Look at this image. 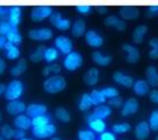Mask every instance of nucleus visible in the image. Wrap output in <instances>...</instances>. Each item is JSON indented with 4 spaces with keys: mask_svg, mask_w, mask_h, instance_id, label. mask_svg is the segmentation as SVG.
Instances as JSON below:
<instances>
[{
    "mask_svg": "<svg viewBox=\"0 0 158 140\" xmlns=\"http://www.w3.org/2000/svg\"><path fill=\"white\" fill-rule=\"evenodd\" d=\"M65 87H66V81L63 76H60L58 74L49 76L43 82V88L49 94H57L59 91L64 90Z\"/></svg>",
    "mask_w": 158,
    "mask_h": 140,
    "instance_id": "nucleus-1",
    "label": "nucleus"
},
{
    "mask_svg": "<svg viewBox=\"0 0 158 140\" xmlns=\"http://www.w3.org/2000/svg\"><path fill=\"white\" fill-rule=\"evenodd\" d=\"M22 93H23V84L20 80H13L6 86L5 97L8 101H16L21 97Z\"/></svg>",
    "mask_w": 158,
    "mask_h": 140,
    "instance_id": "nucleus-2",
    "label": "nucleus"
},
{
    "mask_svg": "<svg viewBox=\"0 0 158 140\" xmlns=\"http://www.w3.org/2000/svg\"><path fill=\"white\" fill-rule=\"evenodd\" d=\"M64 67L68 71H76L83 65V56L77 51H72L69 55H66L63 63Z\"/></svg>",
    "mask_w": 158,
    "mask_h": 140,
    "instance_id": "nucleus-3",
    "label": "nucleus"
},
{
    "mask_svg": "<svg viewBox=\"0 0 158 140\" xmlns=\"http://www.w3.org/2000/svg\"><path fill=\"white\" fill-rule=\"evenodd\" d=\"M51 14H52V8L50 6H36L31 10L30 18L35 22H40L47 18H50Z\"/></svg>",
    "mask_w": 158,
    "mask_h": 140,
    "instance_id": "nucleus-4",
    "label": "nucleus"
},
{
    "mask_svg": "<svg viewBox=\"0 0 158 140\" xmlns=\"http://www.w3.org/2000/svg\"><path fill=\"white\" fill-rule=\"evenodd\" d=\"M56 126L54 124H48L44 126H40V127H33V135L39 138V139H45V138H51L56 133Z\"/></svg>",
    "mask_w": 158,
    "mask_h": 140,
    "instance_id": "nucleus-5",
    "label": "nucleus"
},
{
    "mask_svg": "<svg viewBox=\"0 0 158 140\" xmlns=\"http://www.w3.org/2000/svg\"><path fill=\"white\" fill-rule=\"evenodd\" d=\"M28 37L34 41H48L52 37V31L49 28L33 29L28 33Z\"/></svg>",
    "mask_w": 158,
    "mask_h": 140,
    "instance_id": "nucleus-6",
    "label": "nucleus"
},
{
    "mask_svg": "<svg viewBox=\"0 0 158 140\" xmlns=\"http://www.w3.org/2000/svg\"><path fill=\"white\" fill-rule=\"evenodd\" d=\"M55 46L64 55H69L70 52H72V42L66 36H58L55 40Z\"/></svg>",
    "mask_w": 158,
    "mask_h": 140,
    "instance_id": "nucleus-7",
    "label": "nucleus"
},
{
    "mask_svg": "<svg viewBox=\"0 0 158 140\" xmlns=\"http://www.w3.org/2000/svg\"><path fill=\"white\" fill-rule=\"evenodd\" d=\"M26 104L22 101H10L8 104L6 105V110L12 116H19L26 112Z\"/></svg>",
    "mask_w": 158,
    "mask_h": 140,
    "instance_id": "nucleus-8",
    "label": "nucleus"
},
{
    "mask_svg": "<svg viewBox=\"0 0 158 140\" xmlns=\"http://www.w3.org/2000/svg\"><path fill=\"white\" fill-rule=\"evenodd\" d=\"M47 107L44 104H39V103H31L26 108V115L29 118H35L37 116L45 115L47 114Z\"/></svg>",
    "mask_w": 158,
    "mask_h": 140,
    "instance_id": "nucleus-9",
    "label": "nucleus"
},
{
    "mask_svg": "<svg viewBox=\"0 0 158 140\" xmlns=\"http://www.w3.org/2000/svg\"><path fill=\"white\" fill-rule=\"evenodd\" d=\"M85 40L87 42V44L92 48H99L104 44V38L94 30H89L85 33Z\"/></svg>",
    "mask_w": 158,
    "mask_h": 140,
    "instance_id": "nucleus-10",
    "label": "nucleus"
},
{
    "mask_svg": "<svg viewBox=\"0 0 158 140\" xmlns=\"http://www.w3.org/2000/svg\"><path fill=\"white\" fill-rule=\"evenodd\" d=\"M122 20H135L139 16V10L135 6H123L120 8Z\"/></svg>",
    "mask_w": 158,
    "mask_h": 140,
    "instance_id": "nucleus-11",
    "label": "nucleus"
},
{
    "mask_svg": "<svg viewBox=\"0 0 158 140\" xmlns=\"http://www.w3.org/2000/svg\"><path fill=\"white\" fill-rule=\"evenodd\" d=\"M87 122H89V129L93 131V132H97V133H102L106 131V123L104 122V119H99V118H95L92 114L87 117Z\"/></svg>",
    "mask_w": 158,
    "mask_h": 140,
    "instance_id": "nucleus-12",
    "label": "nucleus"
},
{
    "mask_svg": "<svg viewBox=\"0 0 158 140\" xmlns=\"http://www.w3.org/2000/svg\"><path fill=\"white\" fill-rule=\"evenodd\" d=\"M113 80L115 81L116 84L123 86V87H126V88L133 87V85H134V79H133V78H131L130 75H127V74H124V73H122V72H120V71H118V72H114Z\"/></svg>",
    "mask_w": 158,
    "mask_h": 140,
    "instance_id": "nucleus-13",
    "label": "nucleus"
},
{
    "mask_svg": "<svg viewBox=\"0 0 158 140\" xmlns=\"http://www.w3.org/2000/svg\"><path fill=\"white\" fill-rule=\"evenodd\" d=\"M138 110V102L135 99H128L122 105V110H121V115L122 116H130L136 114Z\"/></svg>",
    "mask_w": 158,
    "mask_h": 140,
    "instance_id": "nucleus-14",
    "label": "nucleus"
},
{
    "mask_svg": "<svg viewBox=\"0 0 158 140\" xmlns=\"http://www.w3.org/2000/svg\"><path fill=\"white\" fill-rule=\"evenodd\" d=\"M122 49H123L128 56H127V61L130 63V64H135V63H137L138 60H139V51L138 49H136L135 46H133L131 44H123L122 45Z\"/></svg>",
    "mask_w": 158,
    "mask_h": 140,
    "instance_id": "nucleus-15",
    "label": "nucleus"
},
{
    "mask_svg": "<svg viewBox=\"0 0 158 140\" xmlns=\"http://www.w3.org/2000/svg\"><path fill=\"white\" fill-rule=\"evenodd\" d=\"M150 126L147 122H141V123H138L136 127H135V137H136V139L138 140H144L147 139L150 134Z\"/></svg>",
    "mask_w": 158,
    "mask_h": 140,
    "instance_id": "nucleus-16",
    "label": "nucleus"
},
{
    "mask_svg": "<svg viewBox=\"0 0 158 140\" xmlns=\"http://www.w3.org/2000/svg\"><path fill=\"white\" fill-rule=\"evenodd\" d=\"M21 21V7L13 6L10 7V14H8V22L13 28H16Z\"/></svg>",
    "mask_w": 158,
    "mask_h": 140,
    "instance_id": "nucleus-17",
    "label": "nucleus"
},
{
    "mask_svg": "<svg viewBox=\"0 0 158 140\" xmlns=\"http://www.w3.org/2000/svg\"><path fill=\"white\" fill-rule=\"evenodd\" d=\"M14 125L20 130H28L31 127V118L27 115H19L14 118Z\"/></svg>",
    "mask_w": 158,
    "mask_h": 140,
    "instance_id": "nucleus-18",
    "label": "nucleus"
},
{
    "mask_svg": "<svg viewBox=\"0 0 158 140\" xmlns=\"http://www.w3.org/2000/svg\"><path fill=\"white\" fill-rule=\"evenodd\" d=\"M110 114H112L110 107H108V105H106V104H100L95 107V109H94L92 115H93L95 118H99V119H106L107 117L110 116Z\"/></svg>",
    "mask_w": 158,
    "mask_h": 140,
    "instance_id": "nucleus-19",
    "label": "nucleus"
},
{
    "mask_svg": "<svg viewBox=\"0 0 158 140\" xmlns=\"http://www.w3.org/2000/svg\"><path fill=\"white\" fill-rule=\"evenodd\" d=\"M84 81L86 85L89 86H94L98 84L99 81V71L98 68H89L86 73L84 74Z\"/></svg>",
    "mask_w": 158,
    "mask_h": 140,
    "instance_id": "nucleus-20",
    "label": "nucleus"
},
{
    "mask_svg": "<svg viewBox=\"0 0 158 140\" xmlns=\"http://www.w3.org/2000/svg\"><path fill=\"white\" fill-rule=\"evenodd\" d=\"M149 87L150 86L147 82V80H137L134 82L133 89L135 94H137L138 96H143L149 93Z\"/></svg>",
    "mask_w": 158,
    "mask_h": 140,
    "instance_id": "nucleus-21",
    "label": "nucleus"
},
{
    "mask_svg": "<svg viewBox=\"0 0 158 140\" xmlns=\"http://www.w3.org/2000/svg\"><path fill=\"white\" fill-rule=\"evenodd\" d=\"M145 75H147V82L149 86L152 87H157L158 86V71L155 66H149L147 71H145Z\"/></svg>",
    "mask_w": 158,
    "mask_h": 140,
    "instance_id": "nucleus-22",
    "label": "nucleus"
},
{
    "mask_svg": "<svg viewBox=\"0 0 158 140\" xmlns=\"http://www.w3.org/2000/svg\"><path fill=\"white\" fill-rule=\"evenodd\" d=\"M92 59L95 64H98L100 66H107L109 65L110 63H112V56H105L102 55L101 52H99V51H94L93 53H92Z\"/></svg>",
    "mask_w": 158,
    "mask_h": 140,
    "instance_id": "nucleus-23",
    "label": "nucleus"
},
{
    "mask_svg": "<svg viewBox=\"0 0 158 140\" xmlns=\"http://www.w3.org/2000/svg\"><path fill=\"white\" fill-rule=\"evenodd\" d=\"M148 33V27L147 25H137L133 33V41L136 44H141L144 40V36Z\"/></svg>",
    "mask_w": 158,
    "mask_h": 140,
    "instance_id": "nucleus-24",
    "label": "nucleus"
},
{
    "mask_svg": "<svg viewBox=\"0 0 158 140\" xmlns=\"http://www.w3.org/2000/svg\"><path fill=\"white\" fill-rule=\"evenodd\" d=\"M86 31V23H85L84 20H77L72 25V29H71V33L74 37H80L83 36Z\"/></svg>",
    "mask_w": 158,
    "mask_h": 140,
    "instance_id": "nucleus-25",
    "label": "nucleus"
},
{
    "mask_svg": "<svg viewBox=\"0 0 158 140\" xmlns=\"http://www.w3.org/2000/svg\"><path fill=\"white\" fill-rule=\"evenodd\" d=\"M5 50H6V57L10 60L18 59L20 57V50L18 49V46L14 44H12L10 42H7L5 44Z\"/></svg>",
    "mask_w": 158,
    "mask_h": 140,
    "instance_id": "nucleus-26",
    "label": "nucleus"
},
{
    "mask_svg": "<svg viewBox=\"0 0 158 140\" xmlns=\"http://www.w3.org/2000/svg\"><path fill=\"white\" fill-rule=\"evenodd\" d=\"M6 38H7V42H10V43L14 45H18L22 42V36L19 33L18 28H13L10 30V33L7 34V36H6Z\"/></svg>",
    "mask_w": 158,
    "mask_h": 140,
    "instance_id": "nucleus-27",
    "label": "nucleus"
},
{
    "mask_svg": "<svg viewBox=\"0 0 158 140\" xmlns=\"http://www.w3.org/2000/svg\"><path fill=\"white\" fill-rule=\"evenodd\" d=\"M26 70H27V61H26V59L21 58V59L18 61V64H16L14 67L10 68V74L13 75V76H19V75L22 74Z\"/></svg>",
    "mask_w": 158,
    "mask_h": 140,
    "instance_id": "nucleus-28",
    "label": "nucleus"
},
{
    "mask_svg": "<svg viewBox=\"0 0 158 140\" xmlns=\"http://www.w3.org/2000/svg\"><path fill=\"white\" fill-rule=\"evenodd\" d=\"M50 122H51L50 116L45 114V115H41L35 117V118H31V126L33 127H40V126L48 125V124H50Z\"/></svg>",
    "mask_w": 158,
    "mask_h": 140,
    "instance_id": "nucleus-29",
    "label": "nucleus"
},
{
    "mask_svg": "<svg viewBox=\"0 0 158 140\" xmlns=\"http://www.w3.org/2000/svg\"><path fill=\"white\" fill-rule=\"evenodd\" d=\"M89 96H91V100H92V104L95 105V107L100 104H104L105 102H106V100H107L101 90H97V89L93 90L89 94Z\"/></svg>",
    "mask_w": 158,
    "mask_h": 140,
    "instance_id": "nucleus-30",
    "label": "nucleus"
},
{
    "mask_svg": "<svg viewBox=\"0 0 158 140\" xmlns=\"http://www.w3.org/2000/svg\"><path fill=\"white\" fill-rule=\"evenodd\" d=\"M92 100H91V96L89 95V94H83L81 95V99H80V101H79V110L81 111H86L89 110V108L92 107Z\"/></svg>",
    "mask_w": 158,
    "mask_h": 140,
    "instance_id": "nucleus-31",
    "label": "nucleus"
},
{
    "mask_svg": "<svg viewBox=\"0 0 158 140\" xmlns=\"http://www.w3.org/2000/svg\"><path fill=\"white\" fill-rule=\"evenodd\" d=\"M58 58V51L55 48H47L44 51V56H43V59L48 63H52L55 60Z\"/></svg>",
    "mask_w": 158,
    "mask_h": 140,
    "instance_id": "nucleus-32",
    "label": "nucleus"
},
{
    "mask_svg": "<svg viewBox=\"0 0 158 140\" xmlns=\"http://www.w3.org/2000/svg\"><path fill=\"white\" fill-rule=\"evenodd\" d=\"M55 114H56V117H57L60 122H63V123H69L70 119H71L69 111L66 110L65 108H62V107L57 108L56 111H55Z\"/></svg>",
    "mask_w": 158,
    "mask_h": 140,
    "instance_id": "nucleus-33",
    "label": "nucleus"
},
{
    "mask_svg": "<svg viewBox=\"0 0 158 140\" xmlns=\"http://www.w3.org/2000/svg\"><path fill=\"white\" fill-rule=\"evenodd\" d=\"M45 48L44 45H40L39 48L35 50V52H33L31 55H30V60L31 61H34V63H39L41 60L43 59V56H44V51H45Z\"/></svg>",
    "mask_w": 158,
    "mask_h": 140,
    "instance_id": "nucleus-34",
    "label": "nucleus"
},
{
    "mask_svg": "<svg viewBox=\"0 0 158 140\" xmlns=\"http://www.w3.org/2000/svg\"><path fill=\"white\" fill-rule=\"evenodd\" d=\"M14 131L13 130V127L10 125H2L0 127V135L2 137V138H5L6 140H10V139H13L14 138Z\"/></svg>",
    "mask_w": 158,
    "mask_h": 140,
    "instance_id": "nucleus-35",
    "label": "nucleus"
},
{
    "mask_svg": "<svg viewBox=\"0 0 158 140\" xmlns=\"http://www.w3.org/2000/svg\"><path fill=\"white\" fill-rule=\"evenodd\" d=\"M149 45L151 50L149 52V56L151 59H158V38H151L149 42Z\"/></svg>",
    "mask_w": 158,
    "mask_h": 140,
    "instance_id": "nucleus-36",
    "label": "nucleus"
},
{
    "mask_svg": "<svg viewBox=\"0 0 158 140\" xmlns=\"http://www.w3.org/2000/svg\"><path fill=\"white\" fill-rule=\"evenodd\" d=\"M149 126L153 131H158V110H153L149 117Z\"/></svg>",
    "mask_w": 158,
    "mask_h": 140,
    "instance_id": "nucleus-37",
    "label": "nucleus"
},
{
    "mask_svg": "<svg viewBox=\"0 0 158 140\" xmlns=\"http://www.w3.org/2000/svg\"><path fill=\"white\" fill-rule=\"evenodd\" d=\"M79 140H94L95 139V132L92 130H81L78 132Z\"/></svg>",
    "mask_w": 158,
    "mask_h": 140,
    "instance_id": "nucleus-38",
    "label": "nucleus"
},
{
    "mask_svg": "<svg viewBox=\"0 0 158 140\" xmlns=\"http://www.w3.org/2000/svg\"><path fill=\"white\" fill-rule=\"evenodd\" d=\"M130 130V125H129L128 123H120V124H115L113 125V132L114 133H118V134H121V133H126V132H128Z\"/></svg>",
    "mask_w": 158,
    "mask_h": 140,
    "instance_id": "nucleus-39",
    "label": "nucleus"
},
{
    "mask_svg": "<svg viewBox=\"0 0 158 140\" xmlns=\"http://www.w3.org/2000/svg\"><path fill=\"white\" fill-rule=\"evenodd\" d=\"M102 91V94L105 95L106 99H113V97H116L118 96V90L116 88H114V87H106L104 89H101Z\"/></svg>",
    "mask_w": 158,
    "mask_h": 140,
    "instance_id": "nucleus-40",
    "label": "nucleus"
},
{
    "mask_svg": "<svg viewBox=\"0 0 158 140\" xmlns=\"http://www.w3.org/2000/svg\"><path fill=\"white\" fill-rule=\"evenodd\" d=\"M13 29V27L10 25L8 21L0 20V36H7V34Z\"/></svg>",
    "mask_w": 158,
    "mask_h": 140,
    "instance_id": "nucleus-41",
    "label": "nucleus"
},
{
    "mask_svg": "<svg viewBox=\"0 0 158 140\" xmlns=\"http://www.w3.org/2000/svg\"><path fill=\"white\" fill-rule=\"evenodd\" d=\"M118 21H120V19H118L116 15H109V16H107L105 19V25H108V27H114L115 28Z\"/></svg>",
    "mask_w": 158,
    "mask_h": 140,
    "instance_id": "nucleus-42",
    "label": "nucleus"
},
{
    "mask_svg": "<svg viewBox=\"0 0 158 140\" xmlns=\"http://www.w3.org/2000/svg\"><path fill=\"white\" fill-rule=\"evenodd\" d=\"M123 100L120 97V96H116V97H113L108 101V104L110 107H114V108H121L123 105Z\"/></svg>",
    "mask_w": 158,
    "mask_h": 140,
    "instance_id": "nucleus-43",
    "label": "nucleus"
},
{
    "mask_svg": "<svg viewBox=\"0 0 158 140\" xmlns=\"http://www.w3.org/2000/svg\"><path fill=\"white\" fill-rule=\"evenodd\" d=\"M62 19H63V18H62V15H60L59 12H52V14L50 15V18H49L50 23L52 25H55V27H56V25H57Z\"/></svg>",
    "mask_w": 158,
    "mask_h": 140,
    "instance_id": "nucleus-44",
    "label": "nucleus"
},
{
    "mask_svg": "<svg viewBox=\"0 0 158 140\" xmlns=\"http://www.w3.org/2000/svg\"><path fill=\"white\" fill-rule=\"evenodd\" d=\"M56 28L59 30H66L70 28V20L68 19H62V20L59 21L58 23L56 25Z\"/></svg>",
    "mask_w": 158,
    "mask_h": 140,
    "instance_id": "nucleus-45",
    "label": "nucleus"
},
{
    "mask_svg": "<svg viewBox=\"0 0 158 140\" xmlns=\"http://www.w3.org/2000/svg\"><path fill=\"white\" fill-rule=\"evenodd\" d=\"M8 14H10V7L0 6V20L8 21Z\"/></svg>",
    "mask_w": 158,
    "mask_h": 140,
    "instance_id": "nucleus-46",
    "label": "nucleus"
},
{
    "mask_svg": "<svg viewBox=\"0 0 158 140\" xmlns=\"http://www.w3.org/2000/svg\"><path fill=\"white\" fill-rule=\"evenodd\" d=\"M99 140H116V137L113 132H102L100 137H99Z\"/></svg>",
    "mask_w": 158,
    "mask_h": 140,
    "instance_id": "nucleus-47",
    "label": "nucleus"
},
{
    "mask_svg": "<svg viewBox=\"0 0 158 140\" xmlns=\"http://www.w3.org/2000/svg\"><path fill=\"white\" fill-rule=\"evenodd\" d=\"M77 10H78L79 13H81V14H89L92 10V7L87 5H79L77 6Z\"/></svg>",
    "mask_w": 158,
    "mask_h": 140,
    "instance_id": "nucleus-48",
    "label": "nucleus"
},
{
    "mask_svg": "<svg viewBox=\"0 0 158 140\" xmlns=\"http://www.w3.org/2000/svg\"><path fill=\"white\" fill-rule=\"evenodd\" d=\"M25 135H26L25 130H20V129H18V130L14 131V138L15 139H18V140L23 139V138H25Z\"/></svg>",
    "mask_w": 158,
    "mask_h": 140,
    "instance_id": "nucleus-49",
    "label": "nucleus"
},
{
    "mask_svg": "<svg viewBox=\"0 0 158 140\" xmlns=\"http://www.w3.org/2000/svg\"><path fill=\"white\" fill-rule=\"evenodd\" d=\"M116 30H118V31H123L126 28H127V25H126V21L122 20V19H120V21L118 22V25H116Z\"/></svg>",
    "mask_w": 158,
    "mask_h": 140,
    "instance_id": "nucleus-50",
    "label": "nucleus"
},
{
    "mask_svg": "<svg viewBox=\"0 0 158 140\" xmlns=\"http://www.w3.org/2000/svg\"><path fill=\"white\" fill-rule=\"evenodd\" d=\"M149 96H150V100L152 101L153 103H158V90H152L149 93Z\"/></svg>",
    "mask_w": 158,
    "mask_h": 140,
    "instance_id": "nucleus-51",
    "label": "nucleus"
},
{
    "mask_svg": "<svg viewBox=\"0 0 158 140\" xmlns=\"http://www.w3.org/2000/svg\"><path fill=\"white\" fill-rule=\"evenodd\" d=\"M158 15V6H150L148 10V16Z\"/></svg>",
    "mask_w": 158,
    "mask_h": 140,
    "instance_id": "nucleus-52",
    "label": "nucleus"
},
{
    "mask_svg": "<svg viewBox=\"0 0 158 140\" xmlns=\"http://www.w3.org/2000/svg\"><path fill=\"white\" fill-rule=\"evenodd\" d=\"M49 67H50V71H51V73H55L56 75H57L59 72H60V66H59L58 64H51Z\"/></svg>",
    "mask_w": 158,
    "mask_h": 140,
    "instance_id": "nucleus-53",
    "label": "nucleus"
},
{
    "mask_svg": "<svg viewBox=\"0 0 158 140\" xmlns=\"http://www.w3.org/2000/svg\"><path fill=\"white\" fill-rule=\"evenodd\" d=\"M97 10H98L100 14H106L108 12V8L106 6H97Z\"/></svg>",
    "mask_w": 158,
    "mask_h": 140,
    "instance_id": "nucleus-54",
    "label": "nucleus"
},
{
    "mask_svg": "<svg viewBox=\"0 0 158 140\" xmlns=\"http://www.w3.org/2000/svg\"><path fill=\"white\" fill-rule=\"evenodd\" d=\"M6 70V64H5V60L2 59L1 57H0V74H2Z\"/></svg>",
    "mask_w": 158,
    "mask_h": 140,
    "instance_id": "nucleus-55",
    "label": "nucleus"
},
{
    "mask_svg": "<svg viewBox=\"0 0 158 140\" xmlns=\"http://www.w3.org/2000/svg\"><path fill=\"white\" fill-rule=\"evenodd\" d=\"M6 43H7V38L5 36H0V49H2Z\"/></svg>",
    "mask_w": 158,
    "mask_h": 140,
    "instance_id": "nucleus-56",
    "label": "nucleus"
},
{
    "mask_svg": "<svg viewBox=\"0 0 158 140\" xmlns=\"http://www.w3.org/2000/svg\"><path fill=\"white\" fill-rule=\"evenodd\" d=\"M51 73V71H50V67L49 66H47V67H44V70H43V75L44 76H48V75Z\"/></svg>",
    "mask_w": 158,
    "mask_h": 140,
    "instance_id": "nucleus-57",
    "label": "nucleus"
},
{
    "mask_svg": "<svg viewBox=\"0 0 158 140\" xmlns=\"http://www.w3.org/2000/svg\"><path fill=\"white\" fill-rule=\"evenodd\" d=\"M5 90H6V86L4 84H0V95L5 94Z\"/></svg>",
    "mask_w": 158,
    "mask_h": 140,
    "instance_id": "nucleus-58",
    "label": "nucleus"
},
{
    "mask_svg": "<svg viewBox=\"0 0 158 140\" xmlns=\"http://www.w3.org/2000/svg\"><path fill=\"white\" fill-rule=\"evenodd\" d=\"M50 140H62V139H59V138H51Z\"/></svg>",
    "mask_w": 158,
    "mask_h": 140,
    "instance_id": "nucleus-59",
    "label": "nucleus"
},
{
    "mask_svg": "<svg viewBox=\"0 0 158 140\" xmlns=\"http://www.w3.org/2000/svg\"><path fill=\"white\" fill-rule=\"evenodd\" d=\"M0 140H6V139H5V138H2V137L0 135Z\"/></svg>",
    "mask_w": 158,
    "mask_h": 140,
    "instance_id": "nucleus-60",
    "label": "nucleus"
},
{
    "mask_svg": "<svg viewBox=\"0 0 158 140\" xmlns=\"http://www.w3.org/2000/svg\"><path fill=\"white\" fill-rule=\"evenodd\" d=\"M1 118H2V117H1V112H0V122H1Z\"/></svg>",
    "mask_w": 158,
    "mask_h": 140,
    "instance_id": "nucleus-61",
    "label": "nucleus"
},
{
    "mask_svg": "<svg viewBox=\"0 0 158 140\" xmlns=\"http://www.w3.org/2000/svg\"><path fill=\"white\" fill-rule=\"evenodd\" d=\"M21 140H31V139H26V138H23V139H21Z\"/></svg>",
    "mask_w": 158,
    "mask_h": 140,
    "instance_id": "nucleus-62",
    "label": "nucleus"
},
{
    "mask_svg": "<svg viewBox=\"0 0 158 140\" xmlns=\"http://www.w3.org/2000/svg\"><path fill=\"white\" fill-rule=\"evenodd\" d=\"M156 140H158V137H156Z\"/></svg>",
    "mask_w": 158,
    "mask_h": 140,
    "instance_id": "nucleus-63",
    "label": "nucleus"
}]
</instances>
